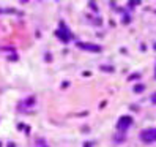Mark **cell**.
<instances>
[{
    "instance_id": "6",
    "label": "cell",
    "mask_w": 156,
    "mask_h": 147,
    "mask_svg": "<svg viewBox=\"0 0 156 147\" xmlns=\"http://www.w3.org/2000/svg\"><path fill=\"white\" fill-rule=\"evenodd\" d=\"M0 147H2V144H0Z\"/></svg>"
},
{
    "instance_id": "3",
    "label": "cell",
    "mask_w": 156,
    "mask_h": 147,
    "mask_svg": "<svg viewBox=\"0 0 156 147\" xmlns=\"http://www.w3.org/2000/svg\"><path fill=\"white\" fill-rule=\"evenodd\" d=\"M143 141H156V130H147L142 133Z\"/></svg>"
},
{
    "instance_id": "1",
    "label": "cell",
    "mask_w": 156,
    "mask_h": 147,
    "mask_svg": "<svg viewBox=\"0 0 156 147\" xmlns=\"http://www.w3.org/2000/svg\"><path fill=\"white\" fill-rule=\"evenodd\" d=\"M76 46L77 48H80V49H85V51H90V52H101L103 51V48L101 46H98V44H93V43H76Z\"/></svg>"
},
{
    "instance_id": "2",
    "label": "cell",
    "mask_w": 156,
    "mask_h": 147,
    "mask_svg": "<svg viewBox=\"0 0 156 147\" xmlns=\"http://www.w3.org/2000/svg\"><path fill=\"white\" fill-rule=\"evenodd\" d=\"M60 27H62V29L57 32V36H60V40H63V41H69V40H71V33L66 30V25L62 22Z\"/></svg>"
},
{
    "instance_id": "5",
    "label": "cell",
    "mask_w": 156,
    "mask_h": 147,
    "mask_svg": "<svg viewBox=\"0 0 156 147\" xmlns=\"http://www.w3.org/2000/svg\"><path fill=\"white\" fill-rule=\"evenodd\" d=\"M84 147H91V144H85V145H84Z\"/></svg>"
},
{
    "instance_id": "4",
    "label": "cell",
    "mask_w": 156,
    "mask_h": 147,
    "mask_svg": "<svg viewBox=\"0 0 156 147\" xmlns=\"http://www.w3.org/2000/svg\"><path fill=\"white\" fill-rule=\"evenodd\" d=\"M131 122H133L131 117H122L120 120H118V123H117L118 130H125V128H128V125H129Z\"/></svg>"
}]
</instances>
